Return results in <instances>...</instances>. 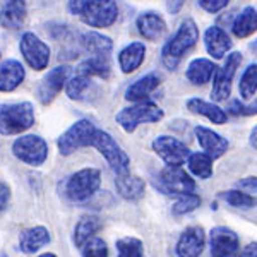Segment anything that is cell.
Returning <instances> with one entry per match:
<instances>
[{
    "mask_svg": "<svg viewBox=\"0 0 257 257\" xmlns=\"http://www.w3.org/2000/svg\"><path fill=\"white\" fill-rule=\"evenodd\" d=\"M238 257H257V242H252L240 252Z\"/></svg>",
    "mask_w": 257,
    "mask_h": 257,
    "instance_id": "ee69618b",
    "label": "cell"
},
{
    "mask_svg": "<svg viewBox=\"0 0 257 257\" xmlns=\"http://www.w3.org/2000/svg\"><path fill=\"white\" fill-rule=\"evenodd\" d=\"M38 257H57L55 254H52V252H47V254H41V255H38Z\"/></svg>",
    "mask_w": 257,
    "mask_h": 257,
    "instance_id": "7dc6e473",
    "label": "cell"
},
{
    "mask_svg": "<svg viewBox=\"0 0 257 257\" xmlns=\"http://www.w3.org/2000/svg\"><path fill=\"white\" fill-rule=\"evenodd\" d=\"M67 76H69V67L62 65V67L52 69L43 77V81L38 86V99L43 105H48V103H52L55 99V96L60 93L62 88L65 86V82H67Z\"/></svg>",
    "mask_w": 257,
    "mask_h": 257,
    "instance_id": "5bb4252c",
    "label": "cell"
},
{
    "mask_svg": "<svg viewBox=\"0 0 257 257\" xmlns=\"http://www.w3.org/2000/svg\"><path fill=\"white\" fill-rule=\"evenodd\" d=\"M197 2L206 12H209V14H216V12L225 9L230 0H197Z\"/></svg>",
    "mask_w": 257,
    "mask_h": 257,
    "instance_id": "f35d334b",
    "label": "cell"
},
{
    "mask_svg": "<svg viewBox=\"0 0 257 257\" xmlns=\"http://www.w3.org/2000/svg\"><path fill=\"white\" fill-rule=\"evenodd\" d=\"M189 170L194 173L197 178H209L213 175V158L206 153H194V155L189 156L187 160Z\"/></svg>",
    "mask_w": 257,
    "mask_h": 257,
    "instance_id": "4dcf8cb0",
    "label": "cell"
},
{
    "mask_svg": "<svg viewBox=\"0 0 257 257\" xmlns=\"http://www.w3.org/2000/svg\"><path fill=\"white\" fill-rule=\"evenodd\" d=\"M211 257H235L240 250V238L233 230L216 226L209 233Z\"/></svg>",
    "mask_w": 257,
    "mask_h": 257,
    "instance_id": "7c38bea8",
    "label": "cell"
},
{
    "mask_svg": "<svg viewBox=\"0 0 257 257\" xmlns=\"http://www.w3.org/2000/svg\"><path fill=\"white\" fill-rule=\"evenodd\" d=\"M153 149L167 165H182L189 160V148L172 136H160L153 141Z\"/></svg>",
    "mask_w": 257,
    "mask_h": 257,
    "instance_id": "4fadbf2b",
    "label": "cell"
},
{
    "mask_svg": "<svg viewBox=\"0 0 257 257\" xmlns=\"http://www.w3.org/2000/svg\"><path fill=\"white\" fill-rule=\"evenodd\" d=\"M28 16L26 2L24 0H7L0 11V24L9 30H18L24 24Z\"/></svg>",
    "mask_w": 257,
    "mask_h": 257,
    "instance_id": "ffe728a7",
    "label": "cell"
},
{
    "mask_svg": "<svg viewBox=\"0 0 257 257\" xmlns=\"http://www.w3.org/2000/svg\"><path fill=\"white\" fill-rule=\"evenodd\" d=\"M48 242H50V233L45 226L28 228L19 237L21 250L26 252V254H35L36 250H40V248L43 245H47Z\"/></svg>",
    "mask_w": 257,
    "mask_h": 257,
    "instance_id": "7402d4cb",
    "label": "cell"
},
{
    "mask_svg": "<svg viewBox=\"0 0 257 257\" xmlns=\"http://www.w3.org/2000/svg\"><path fill=\"white\" fill-rule=\"evenodd\" d=\"M89 4L91 0H69V12L74 16H81Z\"/></svg>",
    "mask_w": 257,
    "mask_h": 257,
    "instance_id": "60d3db41",
    "label": "cell"
},
{
    "mask_svg": "<svg viewBox=\"0 0 257 257\" xmlns=\"http://www.w3.org/2000/svg\"><path fill=\"white\" fill-rule=\"evenodd\" d=\"M115 187L117 192L127 201H139L144 196V190H146V184H144L143 178L136 175H117L115 180Z\"/></svg>",
    "mask_w": 257,
    "mask_h": 257,
    "instance_id": "603a6c76",
    "label": "cell"
},
{
    "mask_svg": "<svg viewBox=\"0 0 257 257\" xmlns=\"http://www.w3.org/2000/svg\"><path fill=\"white\" fill-rule=\"evenodd\" d=\"M24 67L18 60H6L0 64V91L2 93H9L14 91L21 82L24 81Z\"/></svg>",
    "mask_w": 257,
    "mask_h": 257,
    "instance_id": "e0dca14e",
    "label": "cell"
},
{
    "mask_svg": "<svg viewBox=\"0 0 257 257\" xmlns=\"http://www.w3.org/2000/svg\"><path fill=\"white\" fill-rule=\"evenodd\" d=\"M160 184L161 189L172 196H182V194L194 192L196 182L190 178L180 165H167L160 173Z\"/></svg>",
    "mask_w": 257,
    "mask_h": 257,
    "instance_id": "30bf717a",
    "label": "cell"
},
{
    "mask_svg": "<svg viewBox=\"0 0 257 257\" xmlns=\"http://www.w3.org/2000/svg\"><path fill=\"white\" fill-rule=\"evenodd\" d=\"M77 72L88 76L89 79H91V77H94V76L101 77V79H108V77H110V62H108V57H105V55H93V57H89L88 60H84L79 65Z\"/></svg>",
    "mask_w": 257,
    "mask_h": 257,
    "instance_id": "f546056e",
    "label": "cell"
},
{
    "mask_svg": "<svg viewBox=\"0 0 257 257\" xmlns=\"http://www.w3.org/2000/svg\"><path fill=\"white\" fill-rule=\"evenodd\" d=\"M146 57V47L141 41H134V43L127 45L122 52L118 53V65L123 74H131L141 67Z\"/></svg>",
    "mask_w": 257,
    "mask_h": 257,
    "instance_id": "44dd1931",
    "label": "cell"
},
{
    "mask_svg": "<svg viewBox=\"0 0 257 257\" xmlns=\"http://www.w3.org/2000/svg\"><path fill=\"white\" fill-rule=\"evenodd\" d=\"M242 64V55L238 52H233L226 57V62L223 67H218L213 77V89L211 96L214 101H226L231 93V82H233L235 72Z\"/></svg>",
    "mask_w": 257,
    "mask_h": 257,
    "instance_id": "ba28073f",
    "label": "cell"
},
{
    "mask_svg": "<svg viewBox=\"0 0 257 257\" xmlns=\"http://www.w3.org/2000/svg\"><path fill=\"white\" fill-rule=\"evenodd\" d=\"M206 50L213 59H223L231 48V41L228 35L219 26H211L204 35Z\"/></svg>",
    "mask_w": 257,
    "mask_h": 257,
    "instance_id": "ac0fdd59",
    "label": "cell"
},
{
    "mask_svg": "<svg viewBox=\"0 0 257 257\" xmlns=\"http://www.w3.org/2000/svg\"><path fill=\"white\" fill-rule=\"evenodd\" d=\"M82 257H108V247L101 238L93 237L82 245Z\"/></svg>",
    "mask_w": 257,
    "mask_h": 257,
    "instance_id": "8d00e7d4",
    "label": "cell"
},
{
    "mask_svg": "<svg viewBox=\"0 0 257 257\" xmlns=\"http://www.w3.org/2000/svg\"><path fill=\"white\" fill-rule=\"evenodd\" d=\"M240 96L243 99H252L254 94L257 93V64L248 65L245 69V72L240 77V84H238Z\"/></svg>",
    "mask_w": 257,
    "mask_h": 257,
    "instance_id": "1f68e13d",
    "label": "cell"
},
{
    "mask_svg": "<svg viewBox=\"0 0 257 257\" xmlns=\"http://www.w3.org/2000/svg\"><path fill=\"white\" fill-rule=\"evenodd\" d=\"M35 123V110L28 101L0 106V134L16 136Z\"/></svg>",
    "mask_w": 257,
    "mask_h": 257,
    "instance_id": "7a4b0ae2",
    "label": "cell"
},
{
    "mask_svg": "<svg viewBox=\"0 0 257 257\" xmlns=\"http://www.w3.org/2000/svg\"><path fill=\"white\" fill-rule=\"evenodd\" d=\"M101 185V173L98 168H82L69 178L65 185L67 197L74 202H84Z\"/></svg>",
    "mask_w": 257,
    "mask_h": 257,
    "instance_id": "5b68a950",
    "label": "cell"
},
{
    "mask_svg": "<svg viewBox=\"0 0 257 257\" xmlns=\"http://www.w3.org/2000/svg\"><path fill=\"white\" fill-rule=\"evenodd\" d=\"M163 118V110L153 101H138L136 105L123 108L117 113V123L125 132H134L141 123H155Z\"/></svg>",
    "mask_w": 257,
    "mask_h": 257,
    "instance_id": "3957f363",
    "label": "cell"
},
{
    "mask_svg": "<svg viewBox=\"0 0 257 257\" xmlns=\"http://www.w3.org/2000/svg\"><path fill=\"white\" fill-rule=\"evenodd\" d=\"M199 40V28L192 19H185L180 24L178 31L175 33L172 40L163 47L161 52V60L167 65V69L173 70L177 69V65L180 64L182 57L189 52Z\"/></svg>",
    "mask_w": 257,
    "mask_h": 257,
    "instance_id": "6da1fadb",
    "label": "cell"
},
{
    "mask_svg": "<svg viewBox=\"0 0 257 257\" xmlns=\"http://www.w3.org/2000/svg\"><path fill=\"white\" fill-rule=\"evenodd\" d=\"M11 199V190L6 184H0V211L6 209L7 202Z\"/></svg>",
    "mask_w": 257,
    "mask_h": 257,
    "instance_id": "b9f144b4",
    "label": "cell"
},
{
    "mask_svg": "<svg viewBox=\"0 0 257 257\" xmlns=\"http://www.w3.org/2000/svg\"><path fill=\"white\" fill-rule=\"evenodd\" d=\"M206 235L202 226H189L180 235L175 247L178 257H199L204 250Z\"/></svg>",
    "mask_w": 257,
    "mask_h": 257,
    "instance_id": "9a60e30c",
    "label": "cell"
},
{
    "mask_svg": "<svg viewBox=\"0 0 257 257\" xmlns=\"http://www.w3.org/2000/svg\"><path fill=\"white\" fill-rule=\"evenodd\" d=\"M118 18V7L115 0H91L81 14V19L89 28H110Z\"/></svg>",
    "mask_w": 257,
    "mask_h": 257,
    "instance_id": "9c48e42d",
    "label": "cell"
},
{
    "mask_svg": "<svg viewBox=\"0 0 257 257\" xmlns=\"http://www.w3.org/2000/svg\"><path fill=\"white\" fill-rule=\"evenodd\" d=\"M216 65L213 64V60L208 59H196L189 64L187 67V79L196 86H202L206 82L211 81V77H214L216 72Z\"/></svg>",
    "mask_w": 257,
    "mask_h": 257,
    "instance_id": "484cf974",
    "label": "cell"
},
{
    "mask_svg": "<svg viewBox=\"0 0 257 257\" xmlns=\"http://www.w3.org/2000/svg\"><path fill=\"white\" fill-rule=\"evenodd\" d=\"M228 110H230V113H233V115H247V117L257 115V98L254 99V103H248V105H243V103H240L238 99H235V101L230 103Z\"/></svg>",
    "mask_w": 257,
    "mask_h": 257,
    "instance_id": "74e56055",
    "label": "cell"
},
{
    "mask_svg": "<svg viewBox=\"0 0 257 257\" xmlns=\"http://www.w3.org/2000/svg\"><path fill=\"white\" fill-rule=\"evenodd\" d=\"M185 0H168L167 2V9L172 16H177L178 12L182 11V7H184Z\"/></svg>",
    "mask_w": 257,
    "mask_h": 257,
    "instance_id": "7bdbcfd3",
    "label": "cell"
},
{
    "mask_svg": "<svg viewBox=\"0 0 257 257\" xmlns=\"http://www.w3.org/2000/svg\"><path fill=\"white\" fill-rule=\"evenodd\" d=\"M12 153L23 163L31 167H40L48 156V144L40 136H23L12 144Z\"/></svg>",
    "mask_w": 257,
    "mask_h": 257,
    "instance_id": "52a82bcc",
    "label": "cell"
},
{
    "mask_svg": "<svg viewBox=\"0 0 257 257\" xmlns=\"http://www.w3.org/2000/svg\"><path fill=\"white\" fill-rule=\"evenodd\" d=\"M250 48H252V50H254V53H255V55H257V40L254 41V43H252V45H250Z\"/></svg>",
    "mask_w": 257,
    "mask_h": 257,
    "instance_id": "bcb514c9",
    "label": "cell"
},
{
    "mask_svg": "<svg viewBox=\"0 0 257 257\" xmlns=\"http://www.w3.org/2000/svg\"><path fill=\"white\" fill-rule=\"evenodd\" d=\"M250 144L257 149V125L254 127V131H252V134H250Z\"/></svg>",
    "mask_w": 257,
    "mask_h": 257,
    "instance_id": "f6af8a7d",
    "label": "cell"
},
{
    "mask_svg": "<svg viewBox=\"0 0 257 257\" xmlns=\"http://www.w3.org/2000/svg\"><path fill=\"white\" fill-rule=\"evenodd\" d=\"M187 108L192 111V113L206 117L213 123H216V125H223V123L226 122L225 110L219 108V106L214 105V103L204 101V99H201V98H190L187 101Z\"/></svg>",
    "mask_w": 257,
    "mask_h": 257,
    "instance_id": "d4e9b609",
    "label": "cell"
},
{
    "mask_svg": "<svg viewBox=\"0 0 257 257\" xmlns=\"http://www.w3.org/2000/svg\"><path fill=\"white\" fill-rule=\"evenodd\" d=\"M117 257H143L144 248L143 242L134 237H125L117 240Z\"/></svg>",
    "mask_w": 257,
    "mask_h": 257,
    "instance_id": "836d02e7",
    "label": "cell"
},
{
    "mask_svg": "<svg viewBox=\"0 0 257 257\" xmlns=\"http://www.w3.org/2000/svg\"><path fill=\"white\" fill-rule=\"evenodd\" d=\"M101 219L98 216H82L77 221L76 228H74V243L77 247H82L88 240L94 237V233H98V230L101 228Z\"/></svg>",
    "mask_w": 257,
    "mask_h": 257,
    "instance_id": "f1b7e54d",
    "label": "cell"
},
{
    "mask_svg": "<svg viewBox=\"0 0 257 257\" xmlns=\"http://www.w3.org/2000/svg\"><path fill=\"white\" fill-rule=\"evenodd\" d=\"M221 199H225L230 206L233 208H254L257 204V199L250 194L243 192L240 189H235V190H228V192L221 194Z\"/></svg>",
    "mask_w": 257,
    "mask_h": 257,
    "instance_id": "d6a6232c",
    "label": "cell"
},
{
    "mask_svg": "<svg viewBox=\"0 0 257 257\" xmlns=\"http://www.w3.org/2000/svg\"><path fill=\"white\" fill-rule=\"evenodd\" d=\"M231 31L237 38H248L257 31V11L254 7H245L240 14H237Z\"/></svg>",
    "mask_w": 257,
    "mask_h": 257,
    "instance_id": "4316f807",
    "label": "cell"
},
{
    "mask_svg": "<svg viewBox=\"0 0 257 257\" xmlns=\"http://www.w3.org/2000/svg\"><path fill=\"white\" fill-rule=\"evenodd\" d=\"M88 88H89V77L77 72L76 76L70 77L67 81V84H65V93H67V96L70 99H81Z\"/></svg>",
    "mask_w": 257,
    "mask_h": 257,
    "instance_id": "e575fe53",
    "label": "cell"
},
{
    "mask_svg": "<svg viewBox=\"0 0 257 257\" xmlns=\"http://www.w3.org/2000/svg\"><path fill=\"white\" fill-rule=\"evenodd\" d=\"M201 206V197L194 192L182 194L180 199L173 204V214H187L192 213L194 209H197Z\"/></svg>",
    "mask_w": 257,
    "mask_h": 257,
    "instance_id": "d590c367",
    "label": "cell"
},
{
    "mask_svg": "<svg viewBox=\"0 0 257 257\" xmlns=\"http://www.w3.org/2000/svg\"><path fill=\"white\" fill-rule=\"evenodd\" d=\"M96 131L98 128L94 127V123L91 120H77L72 127H69L59 138L57 146H59L60 155L69 156L74 151H77V149L91 146V141H93V136Z\"/></svg>",
    "mask_w": 257,
    "mask_h": 257,
    "instance_id": "8992f818",
    "label": "cell"
},
{
    "mask_svg": "<svg viewBox=\"0 0 257 257\" xmlns=\"http://www.w3.org/2000/svg\"><path fill=\"white\" fill-rule=\"evenodd\" d=\"M194 134H196L197 143H199V146L202 148V151H204L206 155H209L213 160L225 155L228 146H230L225 138H221L218 132L211 131L208 127L197 125L194 128Z\"/></svg>",
    "mask_w": 257,
    "mask_h": 257,
    "instance_id": "2e32d148",
    "label": "cell"
},
{
    "mask_svg": "<svg viewBox=\"0 0 257 257\" xmlns=\"http://www.w3.org/2000/svg\"><path fill=\"white\" fill-rule=\"evenodd\" d=\"M237 187L240 190L247 194H255L257 192V177H245V178H240L237 182Z\"/></svg>",
    "mask_w": 257,
    "mask_h": 257,
    "instance_id": "ab89813d",
    "label": "cell"
},
{
    "mask_svg": "<svg viewBox=\"0 0 257 257\" xmlns=\"http://www.w3.org/2000/svg\"><path fill=\"white\" fill-rule=\"evenodd\" d=\"M158 86H160V77L156 76V74H148V76L141 77V79H138L128 86L125 91V99L134 101V103L144 101Z\"/></svg>",
    "mask_w": 257,
    "mask_h": 257,
    "instance_id": "cb8c5ba5",
    "label": "cell"
},
{
    "mask_svg": "<svg viewBox=\"0 0 257 257\" xmlns=\"http://www.w3.org/2000/svg\"><path fill=\"white\" fill-rule=\"evenodd\" d=\"M21 53L31 69L43 70L50 62V48L45 41H41L35 33H24L21 38Z\"/></svg>",
    "mask_w": 257,
    "mask_h": 257,
    "instance_id": "8fae6325",
    "label": "cell"
},
{
    "mask_svg": "<svg viewBox=\"0 0 257 257\" xmlns=\"http://www.w3.org/2000/svg\"><path fill=\"white\" fill-rule=\"evenodd\" d=\"M138 30L149 41H158L167 33V23L156 12H144L138 18Z\"/></svg>",
    "mask_w": 257,
    "mask_h": 257,
    "instance_id": "d6986e66",
    "label": "cell"
},
{
    "mask_svg": "<svg viewBox=\"0 0 257 257\" xmlns=\"http://www.w3.org/2000/svg\"><path fill=\"white\" fill-rule=\"evenodd\" d=\"M91 146L96 148L103 155V158L106 160V163L110 165V168L113 170L117 175H127L128 167H131V160H128L127 153L117 144L108 132L105 131H96L91 141Z\"/></svg>",
    "mask_w": 257,
    "mask_h": 257,
    "instance_id": "277c9868",
    "label": "cell"
},
{
    "mask_svg": "<svg viewBox=\"0 0 257 257\" xmlns=\"http://www.w3.org/2000/svg\"><path fill=\"white\" fill-rule=\"evenodd\" d=\"M81 45L86 52L93 53V55H105V57H108L111 48H113V43H111L108 36L99 35V33L94 31L84 33L81 36Z\"/></svg>",
    "mask_w": 257,
    "mask_h": 257,
    "instance_id": "83f0119b",
    "label": "cell"
}]
</instances>
